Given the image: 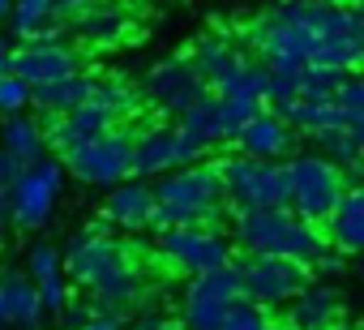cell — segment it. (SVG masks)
Returning <instances> with one entry per match:
<instances>
[{
  "mask_svg": "<svg viewBox=\"0 0 364 330\" xmlns=\"http://www.w3.org/2000/svg\"><path fill=\"white\" fill-rule=\"evenodd\" d=\"M95 5H103V0H52V14L65 18V22H73L77 14H86V9H95Z\"/></svg>",
  "mask_w": 364,
  "mask_h": 330,
  "instance_id": "35",
  "label": "cell"
},
{
  "mask_svg": "<svg viewBox=\"0 0 364 330\" xmlns=\"http://www.w3.org/2000/svg\"><path fill=\"white\" fill-rule=\"evenodd\" d=\"M5 22L18 39H35L48 22H56V14H52V0H14Z\"/></svg>",
  "mask_w": 364,
  "mask_h": 330,
  "instance_id": "25",
  "label": "cell"
},
{
  "mask_svg": "<svg viewBox=\"0 0 364 330\" xmlns=\"http://www.w3.org/2000/svg\"><path fill=\"white\" fill-rule=\"evenodd\" d=\"M232 296H240V262L236 257L206 275H189L176 326L180 330H223V313H228Z\"/></svg>",
  "mask_w": 364,
  "mask_h": 330,
  "instance_id": "8",
  "label": "cell"
},
{
  "mask_svg": "<svg viewBox=\"0 0 364 330\" xmlns=\"http://www.w3.org/2000/svg\"><path fill=\"white\" fill-rule=\"evenodd\" d=\"M236 262H240V292L249 300H257L262 309H270V313L283 309L313 279L309 266H300L291 257H274V253H245Z\"/></svg>",
  "mask_w": 364,
  "mask_h": 330,
  "instance_id": "11",
  "label": "cell"
},
{
  "mask_svg": "<svg viewBox=\"0 0 364 330\" xmlns=\"http://www.w3.org/2000/svg\"><path fill=\"white\" fill-rule=\"evenodd\" d=\"M321 232H326V245L347 253V257H355L364 249V193H360V185L343 189V198L330 211V219L321 223Z\"/></svg>",
  "mask_w": 364,
  "mask_h": 330,
  "instance_id": "18",
  "label": "cell"
},
{
  "mask_svg": "<svg viewBox=\"0 0 364 330\" xmlns=\"http://www.w3.org/2000/svg\"><path fill=\"white\" fill-rule=\"evenodd\" d=\"M9 5H14V0H0V22H5V18H9Z\"/></svg>",
  "mask_w": 364,
  "mask_h": 330,
  "instance_id": "40",
  "label": "cell"
},
{
  "mask_svg": "<svg viewBox=\"0 0 364 330\" xmlns=\"http://www.w3.org/2000/svg\"><path fill=\"white\" fill-rule=\"evenodd\" d=\"M150 211H154V193L146 181H120L107 189V202H103V219L112 228H124V232H141L150 228Z\"/></svg>",
  "mask_w": 364,
  "mask_h": 330,
  "instance_id": "19",
  "label": "cell"
},
{
  "mask_svg": "<svg viewBox=\"0 0 364 330\" xmlns=\"http://www.w3.org/2000/svg\"><path fill=\"white\" fill-rule=\"evenodd\" d=\"M287 211L313 228H321L330 219V211L338 206L343 189H347V172L334 168L330 159H321L317 150L309 154H287Z\"/></svg>",
  "mask_w": 364,
  "mask_h": 330,
  "instance_id": "4",
  "label": "cell"
},
{
  "mask_svg": "<svg viewBox=\"0 0 364 330\" xmlns=\"http://www.w3.org/2000/svg\"><path fill=\"white\" fill-rule=\"evenodd\" d=\"M0 309H5V326H14V330H39L43 317H48L43 304H39L35 283L22 270H9L5 283H0Z\"/></svg>",
  "mask_w": 364,
  "mask_h": 330,
  "instance_id": "22",
  "label": "cell"
},
{
  "mask_svg": "<svg viewBox=\"0 0 364 330\" xmlns=\"http://www.w3.org/2000/svg\"><path fill=\"white\" fill-rule=\"evenodd\" d=\"M202 159H210V146L180 124H150L133 133V176H163L171 168H189Z\"/></svg>",
  "mask_w": 364,
  "mask_h": 330,
  "instance_id": "9",
  "label": "cell"
},
{
  "mask_svg": "<svg viewBox=\"0 0 364 330\" xmlns=\"http://www.w3.org/2000/svg\"><path fill=\"white\" fill-rule=\"evenodd\" d=\"M223 198L232 211H270L287 206V168L283 159H249V154H223L215 159Z\"/></svg>",
  "mask_w": 364,
  "mask_h": 330,
  "instance_id": "6",
  "label": "cell"
},
{
  "mask_svg": "<svg viewBox=\"0 0 364 330\" xmlns=\"http://www.w3.org/2000/svg\"><path fill=\"white\" fill-rule=\"evenodd\" d=\"M82 69V56L69 43H35L26 39L18 52L9 48V73H18L26 86H48L56 78H69Z\"/></svg>",
  "mask_w": 364,
  "mask_h": 330,
  "instance_id": "14",
  "label": "cell"
},
{
  "mask_svg": "<svg viewBox=\"0 0 364 330\" xmlns=\"http://www.w3.org/2000/svg\"><path fill=\"white\" fill-rule=\"evenodd\" d=\"M5 228H9V215L0 211V245H5Z\"/></svg>",
  "mask_w": 364,
  "mask_h": 330,
  "instance_id": "39",
  "label": "cell"
},
{
  "mask_svg": "<svg viewBox=\"0 0 364 330\" xmlns=\"http://www.w3.org/2000/svg\"><path fill=\"white\" fill-rule=\"evenodd\" d=\"M347 73H355V69H326V65H304V69H300V99H330Z\"/></svg>",
  "mask_w": 364,
  "mask_h": 330,
  "instance_id": "28",
  "label": "cell"
},
{
  "mask_svg": "<svg viewBox=\"0 0 364 330\" xmlns=\"http://www.w3.org/2000/svg\"><path fill=\"white\" fill-rule=\"evenodd\" d=\"M313 142V150L321 159H330L334 168L347 172V185H355V168H360V150H364V124H326L317 133H304Z\"/></svg>",
  "mask_w": 364,
  "mask_h": 330,
  "instance_id": "20",
  "label": "cell"
},
{
  "mask_svg": "<svg viewBox=\"0 0 364 330\" xmlns=\"http://www.w3.org/2000/svg\"><path fill=\"white\" fill-rule=\"evenodd\" d=\"M56 270H60V253H56V245H35L31 257H26V279L39 283V279H48V275H56Z\"/></svg>",
  "mask_w": 364,
  "mask_h": 330,
  "instance_id": "32",
  "label": "cell"
},
{
  "mask_svg": "<svg viewBox=\"0 0 364 330\" xmlns=\"http://www.w3.org/2000/svg\"><path fill=\"white\" fill-rule=\"evenodd\" d=\"M347 270V253H338V249H321L317 257H313V266H309V275H317V279H338Z\"/></svg>",
  "mask_w": 364,
  "mask_h": 330,
  "instance_id": "33",
  "label": "cell"
},
{
  "mask_svg": "<svg viewBox=\"0 0 364 330\" xmlns=\"http://www.w3.org/2000/svg\"><path fill=\"white\" fill-rule=\"evenodd\" d=\"M129 330H180L171 317H159V313H146V317H137V321H129Z\"/></svg>",
  "mask_w": 364,
  "mask_h": 330,
  "instance_id": "36",
  "label": "cell"
},
{
  "mask_svg": "<svg viewBox=\"0 0 364 330\" xmlns=\"http://www.w3.org/2000/svg\"><path fill=\"white\" fill-rule=\"evenodd\" d=\"M228 240L240 253H274V257H291L300 266H313V257L326 249V232L296 219L287 206L232 211V236Z\"/></svg>",
  "mask_w": 364,
  "mask_h": 330,
  "instance_id": "3",
  "label": "cell"
},
{
  "mask_svg": "<svg viewBox=\"0 0 364 330\" xmlns=\"http://www.w3.org/2000/svg\"><path fill=\"white\" fill-rule=\"evenodd\" d=\"M330 103H334L338 112H347L351 120H364V82H360V73H347V78L338 82V90L330 95Z\"/></svg>",
  "mask_w": 364,
  "mask_h": 330,
  "instance_id": "29",
  "label": "cell"
},
{
  "mask_svg": "<svg viewBox=\"0 0 364 330\" xmlns=\"http://www.w3.org/2000/svg\"><path fill=\"white\" fill-rule=\"evenodd\" d=\"M154 202H167V206H189V211H202L210 219H223L228 211V198H223V181H219V168L210 159L202 163H189V168H171L163 172L154 185H150Z\"/></svg>",
  "mask_w": 364,
  "mask_h": 330,
  "instance_id": "12",
  "label": "cell"
},
{
  "mask_svg": "<svg viewBox=\"0 0 364 330\" xmlns=\"http://www.w3.org/2000/svg\"><path fill=\"white\" fill-rule=\"evenodd\" d=\"M270 330H283V326H270Z\"/></svg>",
  "mask_w": 364,
  "mask_h": 330,
  "instance_id": "42",
  "label": "cell"
},
{
  "mask_svg": "<svg viewBox=\"0 0 364 330\" xmlns=\"http://www.w3.org/2000/svg\"><path fill=\"white\" fill-rule=\"evenodd\" d=\"M154 249L185 275H206L223 262H232V240L215 223H193V228H159Z\"/></svg>",
  "mask_w": 364,
  "mask_h": 330,
  "instance_id": "13",
  "label": "cell"
},
{
  "mask_svg": "<svg viewBox=\"0 0 364 330\" xmlns=\"http://www.w3.org/2000/svg\"><path fill=\"white\" fill-rule=\"evenodd\" d=\"M5 56H9V35L0 31V60H5Z\"/></svg>",
  "mask_w": 364,
  "mask_h": 330,
  "instance_id": "38",
  "label": "cell"
},
{
  "mask_svg": "<svg viewBox=\"0 0 364 330\" xmlns=\"http://www.w3.org/2000/svg\"><path fill=\"white\" fill-rule=\"evenodd\" d=\"M60 313H65V330H77V326L90 317V304H65Z\"/></svg>",
  "mask_w": 364,
  "mask_h": 330,
  "instance_id": "37",
  "label": "cell"
},
{
  "mask_svg": "<svg viewBox=\"0 0 364 330\" xmlns=\"http://www.w3.org/2000/svg\"><path fill=\"white\" fill-rule=\"evenodd\" d=\"M90 99H95V103H103V107H107L116 120H120V116H133V112L141 107V95H137V86H129V82H116V78H107V82L99 78Z\"/></svg>",
  "mask_w": 364,
  "mask_h": 330,
  "instance_id": "27",
  "label": "cell"
},
{
  "mask_svg": "<svg viewBox=\"0 0 364 330\" xmlns=\"http://www.w3.org/2000/svg\"><path fill=\"white\" fill-rule=\"evenodd\" d=\"M95 73H69V78H56L48 86H31V107H39L43 116H60V112H73L82 103H90L95 95Z\"/></svg>",
  "mask_w": 364,
  "mask_h": 330,
  "instance_id": "23",
  "label": "cell"
},
{
  "mask_svg": "<svg viewBox=\"0 0 364 330\" xmlns=\"http://www.w3.org/2000/svg\"><path fill=\"white\" fill-rule=\"evenodd\" d=\"M0 330H5V309H0Z\"/></svg>",
  "mask_w": 364,
  "mask_h": 330,
  "instance_id": "41",
  "label": "cell"
},
{
  "mask_svg": "<svg viewBox=\"0 0 364 330\" xmlns=\"http://www.w3.org/2000/svg\"><path fill=\"white\" fill-rule=\"evenodd\" d=\"M0 150L14 154L22 168H26V163H35V159H43V154H48L43 124H39L31 112H14V116H5V124H0Z\"/></svg>",
  "mask_w": 364,
  "mask_h": 330,
  "instance_id": "24",
  "label": "cell"
},
{
  "mask_svg": "<svg viewBox=\"0 0 364 330\" xmlns=\"http://www.w3.org/2000/svg\"><path fill=\"white\" fill-rule=\"evenodd\" d=\"M60 193H65V168H60V159H48V154H43V159L26 163V168L14 176V185H9V202H5V215H9L14 228H22V232H39V228L52 219Z\"/></svg>",
  "mask_w": 364,
  "mask_h": 330,
  "instance_id": "7",
  "label": "cell"
},
{
  "mask_svg": "<svg viewBox=\"0 0 364 330\" xmlns=\"http://www.w3.org/2000/svg\"><path fill=\"white\" fill-rule=\"evenodd\" d=\"M60 270L73 275V283L95 300V309H120L124 313V309H133L141 300V287H146L133 249L103 236L99 228H82L65 245Z\"/></svg>",
  "mask_w": 364,
  "mask_h": 330,
  "instance_id": "2",
  "label": "cell"
},
{
  "mask_svg": "<svg viewBox=\"0 0 364 330\" xmlns=\"http://www.w3.org/2000/svg\"><path fill=\"white\" fill-rule=\"evenodd\" d=\"M60 168L65 176H77L90 189H112L133 176V129L112 124L99 137H86L69 150H60Z\"/></svg>",
  "mask_w": 364,
  "mask_h": 330,
  "instance_id": "5",
  "label": "cell"
},
{
  "mask_svg": "<svg viewBox=\"0 0 364 330\" xmlns=\"http://www.w3.org/2000/svg\"><path fill=\"white\" fill-rule=\"evenodd\" d=\"M137 95H141V103L146 107H154L159 116H180V112H189L202 95H210L206 90V82L198 78V69L189 65V56L180 52V56H167V60H159V65H150L146 73H141V86H137Z\"/></svg>",
  "mask_w": 364,
  "mask_h": 330,
  "instance_id": "10",
  "label": "cell"
},
{
  "mask_svg": "<svg viewBox=\"0 0 364 330\" xmlns=\"http://www.w3.org/2000/svg\"><path fill=\"white\" fill-rule=\"evenodd\" d=\"M245 39L279 78H300L304 65L360 69L364 56V22L355 0H279L262 22L249 26Z\"/></svg>",
  "mask_w": 364,
  "mask_h": 330,
  "instance_id": "1",
  "label": "cell"
},
{
  "mask_svg": "<svg viewBox=\"0 0 364 330\" xmlns=\"http://www.w3.org/2000/svg\"><path fill=\"white\" fill-rule=\"evenodd\" d=\"M35 292H39L43 313H60V309L69 304V279H65V270H56V275L39 279V283H35Z\"/></svg>",
  "mask_w": 364,
  "mask_h": 330,
  "instance_id": "31",
  "label": "cell"
},
{
  "mask_svg": "<svg viewBox=\"0 0 364 330\" xmlns=\"http://www.w3.org/2000/svg\"><path fill=\"white\" fill-rule=\"evenodd\" d=\"M129 26H133L129 9L112 5V0H103V5H95V9H86V14H77L69 22V31H77L90 48H116V43H124Z\"/></svg>",
  "mask_w": 364,
  "mask_h": 330,
  "instance_id": "21",
  "label": "cell"
},
{
  "mask_svg": "<svg viewBox=\"0 0 364 330\" xmlns=\"http://www.w3.org/2000/svg\"><path fill=\"white\" fill-rule=\"evenodd\" d=\"M343 317V296L330 283H304L283 304V330H330Z\"/></svg>",
  "mask_w": 364,
  "mask_h": 330,
  "instance_id": "15",
  "label": "cell"
},
{
  "mask_svg": "<svg viewBox=\"0 0 364 330\" xmlns=\"http://www.w3.org/2000/svg\"><path fill=\"white\" fill-rule=\"evenodd\" d=\"M112 124H120L103 103H82V107H73V112H60V116H48V124H43V142L60 154V150H69V146H77V142H86V137H99V133H107Z\"/></svg>",
  "mask_w": 364,
  "mask_h": 330,
  "instance_id": "17",
  "label": "cell"
},
{
  "mask_svg": "<svg viewBox=\"0 0 364 330\" xmlns=\"http://www.w3.org/2000/svg\"><path fill=\"white\" fill-rule=\"evenodd\" d=\"M232 142H236L240 154H249V159H287V154L296 150L291 124H287L279 112H270V107L253 112V116L240 124V133H236Z\"/></svg>",
  "mask_w": 364,
  "mask_h": 330,
  "instance_id": "16",
  "label": "cell"
},
{
  "mask_svg": "<svg viewBox=\"0 0 364 330\" xmlns=\"http://www.w3.org/2000/svg\"><path fill=\"white\" fill-rule=\"evenodd\" d=\"M77 330H129V317L120 309H90V317Z\"/></svg>",
  "mask_w": 364,
  "mask_h": 330,
  "instance_id": "34",
  "label": "cell"
},
{
  "mask_svg": "<svg viewBox=\"0 0 364 330\" xmlns=\"http://www.w3.org/2000/svg\"><path fill=\"white\" fill-rule=\"evenodd\" d=\"M31 107V86L18 73H0V116H14Z\"/></svg>",
  "mask_w": 364,
  "mask_h": 330,
  "instance_id": "30",
  "label": "cell"
},
{
  "mask_svg": "<svg viewBox=\"0 0 364 330\" xmlns=\"http://www.w3.org/2000/svg\"><path fill=\"white\" fill-rule=\"evenodd\" d=\"M274 326V313L262 309L257 300H249L245 292L228 300V313H223V330H270Z\"/></svg>",
  "mask_w": 364,
  "mask_h": 330,
  "instance_id": "26",
  "label": "cell"
}]
</instances>
